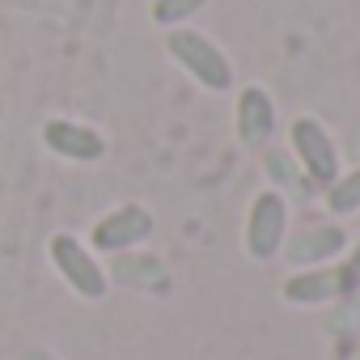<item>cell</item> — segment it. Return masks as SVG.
<instances>
[{
    "label": "cell",
    "mask_w": 360,
    "mask_h": 360,
    "mask_svg": "<svg viewBox=\"0 0 360 360\" xmlns=\"http://www.w3.org/2000/svg\"><path fill=\"white\" fill-rule=\"evenodd\" d=\"M263 174L271 178V191L284 195V200H288V195H292V200H309V195L318 191L309 178L301 174V165L292 161L288 148H271V144H267V148H263Z\"/></svg>",
    "instance_id": "obj_11"
},
{
    "label": "cell",
    "mask_w": 360,
    "mask_h": 360,
    "mask_svg": "<svg viewBox=\"0 0 360 360\" xmlns=\"http://www.w3.org/2000/svg\"><path fill=\"white\" fill-rule=\"evenodd\" d=\"M347 301H352V314H343V318H335V322H330V326H335V330H347V326H352V322H360V297H356V292H352V297H347Z\"/></svg>",
    "instance_id": "obj_14"
},
{
    "label": "cell",
    "mask_w": 360,
    "mask_h": 360,
    "mask_svg": "<svg viewBox=\"0 0 360 360\" xmlns=\"http://www.w3.org/2000/svg\"><path fill=\"white\" fill-rule=\"evenodd\" d=\"M47 255H51V267L60 271V280L81 297V301H102L110 292V280H106V267L98 263V255L72 238V233H56L47 242Z\"/></svg>",
    "instance_id": "obj_3"
},
{
    "label": "cell",
    "mask_w": 360,
    "mask_h": 360,
    "mask_svg": "<svg viewBox=\"0 0 360 360\" xmlns=\"http://www.w3.org/2000/svg\"><path fill=\"white\" fill-rule=\"evenodd\" d=\"M288 153H292V161L301 165V174L314 187L326 191L339 178V144L314 115H297L288 123Z\"/></svg>",
    "instance_id": "obj_2"
},
{
    "label": "cell",
    "mask_w": 360,
    "mask_h": 360,
    "mask_svg": "<svg viewBox=\"0 0 360 360\" xmlns=\"http://www.w3.org/2000/svg\"><path fill=\"white\" fill-rule=\"evenodd\" d=\"M284 238H288V200L267 187V191H259V195L250 200V208H246V233H242L246 255H250L255 263H271V259L280 255Z\"/></svg>",
    "instance_id": "obj_4"
},
{
    "label": "cell",
    "mask_w": 360,
    "mask_h": 360,
    "mask_svg": "<svg viewBox=\"0 0 360 360\" xmlns=\"http://www.w3.org/2000/svg\"><path fill=\"white\" fill-rule=\"evenodd\" d=\"M22 360H60L56 352H47V347H26L22 352Z\"/></svg>",
    "instance_id": "obj_16"
},
{
    "label": "cell",
    "mask_w": 360,
    "mask_h": 360,
    "mask_svg": "<svg viewBox=\"0 0 360 360\" xmlns=\"http://www.w3.org/2000/svg\"><path fill=\"white\" fill-rule=\"evenodd\" d=\"M352 360H360V347H356V356H352Z\"/></svg>",
    "instance_id": "obj_18"
},
{
    "label": "cell",
    "mask_w": 360,
    "mask_h": 360,
    "mask_svg": "<svg viewBox=\"0 0 360 360\" xmlns=\"http://www.w3.org/2000/svg\"><path fill=\"white\" fill-rule=\"evenodd\" d=\"M356 217H360V212H356Z\"/></svg>",
    "instance_id": "obj_19"
},
{
    "label": "cell",
    "mask_w": 360,
    "mask_h": 360,
    "mask_svg": "<svg viewBox=\"0 0 360 360\" xmlns=\"http://www.w3.org/2000/svg\"><path fill=\"white\" fill-rule=\"evenodd\" d=\"M165 51H169V60L183 68L200 89H208V94H229L233 89V64H229V56L204 30L174 26L165 34Z\"/></svg>",
    "instance_id": "obj_1"
},
{
    "label": "cell",
    "mask_w": 360,
    "mask_h": 360,
    "mask_svg": "<svg viewBox=\"0 0 360 360\" xmlns=\"http://www.w3.org/2000/svg\"><path fill=\"white\" fill-rule=\"evenodd\" d=\"M322 200H326V212H335V217H352V212H360V165L347 169V174H339L335 183L322 191Z\"/></svg>",
    "instance_id": "obj_12"
},
{
    "label": "cell",
    "mask_w": 360,
    "mask_h": 360,
    "mask_svg": "<svg viewBox=\"0 0 360 360\" xmlns=\"http://www.w3.org/2000/svg\"><path fill=\"white\" fill-rule=\"evenodd\" d=\"M360 284L352 263H322V267H301L280 284V297L288 305H326V301H343L352 297Z\"/></svg>",
    "instance_id": "obj_5"
},
{
    "label": "cell",
    "mask_w": 360,
    "mask_h": 360,
    "mask_svg": "<svg viewBox=\"0 0 360 360\" xmlns=\"http://www.w3.org/2000/svg\"><path fill=\"white\" fill-rule=\"evenodd\" d=\"M276 123H280V115H276L271 94H267L263 85H242V89H238V106H233L238 144L263 153V148L271 144V136H276Z\"/></svg>",
    "instance_id": "obj_7"
},
{
    "label": "cell",
    "mask_w": 360,
    "mask_h": 360,
    "mask_svg": "<svg viewBox=\"0 0 360 360\" xmlns=\"http://www.w3.org/2000/svg\"><path fill=\"white\" fill-rule=\"evenodd\" d=\"M347 263H352V267H356V276H360V242L352 246V259H347Z\"/></svg>",
    "instance_id": "obj_17"
},
{
    "label": "cell",
    "mask_w": 360,
    "mask_h": 360,
    "mask_svg": "<svg viewBox=\"0 0 360 360\" xmlns=\"http://www.w3.org/2000/svg\"><path fill=\"white\" fill-rule=\"evenodd\" d=\"M208 5V0H153V9H148V18L157 22V26H165V30H174V26H187L200 9Z\"/></svg>",
    "instance_id": "obj_13"
},
{
    "label": "cell",
    "mask_w": 360,
    "mask_h": 360,
    "mask_svg": "<svg viewBox=\"0 0 360 360\" xmlns=\"http://www.w3.org/2000/svg\"><path fill=\"white\" fill-rule=\"evenodd\" d=\"M148 233H153V212H148L144 204H119V208H110V212L89 229V250H94V255L136 250Z\"/></svg>",
    "instance_id": "obj_6"
},
{
    "label": "cell",
    "mask_w": 360,
    "mask_h": 360,
    "mask_svg": "<svg viewBox=\"0 0 360 360\" xmlns=\"http://www.w3.org/2000/svg\"><path fill=\"white\" fill-rule=\"evenodd\" d=\"M43 144L64 157V161H81V165H94L106 157V136L98 127H85V123H72V119H47L43 123Z\"/></svg>",
    "instance_id": "obj_9"
},
{
    "label": "cell",
    "mask_w": 360,
    "mask_h": 360,
    "mask_svg": "<svg viewBox=\"0 0 360 360\" xmlns=\"http://www.w3.org/2000/svg\"><path fill=\"white\" fill-rule=\"evenodd\" d=\"M106 280L123 284V288H140V292H165L169 288V267L157 255L144 250H119L106 263Z\"/></svg>",
    "instance_id": "obj_10"
},
{
    "label": "cell",
    "mask_w": 360,
    "mask_h": 360,
    "mask_svg": "<svg viewBox=\"0 0 360 360\" xmlns=\"http://www.w3.org/2000/svg\"><path fill=\"white\" fill-rule=\"evenodd\" d=\"M343 250H347V233H343V225H309V229L284 238V246H280V255L288 259L292 271L335 263Z\"/></svg>",
    "instance_id": "obj_8"
},
{
    "label": "cell",
    "mask_w": 360,
    "mask_h": 360,
    "mask_svg": "<svg viewBox=\"0 0 360 360\" xmlns=\"http://www.w3.org/2000/svg\"><path fill=\"white\" fill-rule=\"evenodd\" d=\"M347 157L360 165V127H352V136H347Z\"/></svg>",
    "instance_id": "obj_15"
}]
</instances>
